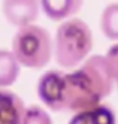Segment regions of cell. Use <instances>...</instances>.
I'll return each instance as SVG.
<instances>
[{
	"instance_id": "7a4b0ae2",
	"label": "cell",
	"mask_w": 118,
	"mask_h": 124,
	"mask_svg": "<svg viewBox=\"0 0 118 124\" xmlns=\"http://www.w3.org/2000/svg\"><path fill=\"white\" fill-rule=\"evenodd\" d=\"M11 51L21 67L40 70L47 67L54 57L52 36L42 25H25L14 34Z\"/></svg>"
},
{
	"instance_id": "6da1fadb",
	"label": "cell",
	"mask_w": 118,
	"mask_h": 124,
	"mask_svg": "<svg viewBox=\"0 0 118 124\" xmlns=\"http://www.w3.org/2000/svg\"><path fill=\"white\" fill-rule=\"evenodd\" d=\"M54 60L61 69H76L91 55L94 38L88 24L81 18L60 23L52 38Z\"/></svg>"
},
{
	"instance_id": "7c38bea8",
	"label": "cell",
	"mask_w": 118,
	"mask_h": 124,
	"mask_svg": "<svg viewBox=\"0 0 118 124\" xmlns=\"http://www.w3.org/2000/svg\"><path fill=\"white\" fill-rule=\"evenodd\" d=\"M105 57H106L108 64H109L111 73L114 76V81L117 84V90H118V42H115L114 45L108 49V52L105 54Z\"/></svg>"
},
{
	"instance_id": "8fae6325",
	"label": "cell",
	"mask_w": 118,
	"mask_h": 124,
	"mask_svg": "<svg viewBox=\"0 0 118 124\" xmlns=\"http://www.w3.org/2000/svg\"><path fill=\"white\" fill-rule=\"evenodd\" d=\"M21 124H54L49 112L39 105H30L25 108Z\"/></svg>"
},
{
	"instance_id": "ba28073f",
	"label": "cell",
	"mask_w": 118,
	"mask_h": 124,
	"mask_svg": "<svg viewBox=\"0 0 118 124\" xmlns=\"http://www.w3.org/2000/svg\"><path fill=\"white\" fill-rule=\"evenodd\" d=\"M67 124H115V112L106 105L73 114Z\"/></svg>"
},
{
	"instance_id": "8992f818",
	"label": "cell",
	"mask_w": 118,
	"mask_h": 124,
	"mask_svg": "<svg viewBox=\"0 0 118 124\" xmlns=\"http://www.w3.org/2000/svg\"><path fill=\"white\" fill-rule=\"evenodd\" d=\"M25 105L16 93L0 88V124H21Z\"/></svg>"
},
{
	"instance_id": "5b68a950",
	"label": "cell",
	"mask_w": 118,
	"mask_h": 124,
	"mask_svg": "<svg viewBox=\"0 0 118 124\" xmlns=\"http://www.w3.org/2000/svg\"><path fill=\"white\" fill-rule=\"evenodd\" d=\"M39 12V0H2V14L5 20L18 29L34 24Z\"/></svg>"
},
{
	"instance_id": "277c9868",
	"label": "cell",
	"mask_w": 118,
	"mask_h": 124,
	"mask_svg": "<svg viewBox=\"0 0 118 124\" xmlns=\"http://www.w3.org/2000/svg\"><path fill=\"white\" fill-rule=\"evenodd\" d=\"M66 72L61 69H51L40 75L36 85L39 100L45 108L54 112H64Z\"/></svg>"
},
{
	"instance_id": "52a82bcc",
	"label": "cell",
	"mask_w": 118,
	"mask_h": 124,
	"mask_svg": "<svg viewBox=\"0 0 118 124\" xmlns=\"http://www.w3.org/2000/svg\"><path fill=\"white\" fill-rule=\"evenodd\" d=\"M40 11L51 21H66L73 18L84 5V0H39Z\"/></svg>"
},
{
	"instance_id": "9c48e42d",
	"label": "cell",
	"mask_w": 118,
	"mask_h": 124,
	"mask_svg": "<svg viewBox=\"0 0 118 124\" xmlns=\"http://www.w3.org/2000/svg\"><path fill=\"white\" fill-rule=\"evenodd\" d=\"M21 73V64L12 54L11 49L0 48V88H9L14 85Z\"/></svg>"
},
{
	"instance_id": "30bf717a",
	"label": "cell",
	"mask_w": 118,
	"mask_h": 124,
	"mask_svg": "<svg viewBox=\"0 0 118 124\" xmlns=\"http://www.w3.org/2000/svg\"><path fill=\"white\" fill-rule=\"evenodd\" d=\"M100 30L109 40L118 42V2L105 6L100 14Z\"/></svg>"
},
{
	"instance_id": "3957f363",
	"label": "cell",
	"mask_w": 118,
	"mask_h": 124,
	"mask_svg": "<svg viewBox=\"0 0 118 124\" xmlns=\"http://www.w3.org/2000/svg\"><path fill=\"white\" fill-rule=\"evenodd\" d=\"M75 70L100 102L112 93L115 81L105 55H100V54L90 55Z\"/></svg>"
}]
</instances>
